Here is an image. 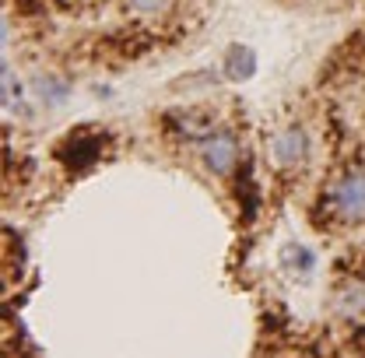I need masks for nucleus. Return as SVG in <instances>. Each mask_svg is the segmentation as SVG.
I'll return each instance as SVG.
<instances>
[{
    "mask_svg": "<svg viewBox=\"0 0 365 358\" xmlns=\"http://www.w3.org/2000/svg\"><path fill=\"white\" fill-rule=\"evenodd\" d=\"M341 313H348V316H362L365 313V285L344 288V295H341Z\"/></svg>",
    "mask_w": 365,
    "mask_h": 358,
    "instance_id": "obj_7",
    "label": "nucleus"
},
{
    "mask_svg": "<svg viewBox=\"0 0 365 358\" xmlns=\"http://www.w3.org/2000/svg\"><path fill=\"white\" fill-rule=\"evenodd\" d=\"M225 74L232 81H246L257 74V53L250 46H232L225 56Z\"/></svg>",
    "mask_w": 365,
    "mask_h": 358,
    "instance_id": "obj_4",
    "label": "nucleus"
},
{
    "mask_svg": "<svg viewBox=\"0 0 365 358\" xmlns=\"http://www.w3.org/2000/svg\"><path fill=\"white\" fill-rule=\"evenodd\" d=\"M21 106H25V98H21V81H18L14 71L4 67V113H18Z\"/></svg>",
    "mask_w": 365,
    "mask_h": 358,
    "instance_id": "obj_5",
    "label": "nucleus"
},
{
    "mask_svg": "<svg viewBox=\"0 0 365 358\" xmlns=\"http://www.w3.org/2000/svg\"><path fill=\"white\" fill-rule=\"evenodd\" d=\"M39 95H43L46 106H56V102L67 95V85L56 81V78H43V81H39Z\"/></svg>",
    "mask_w": 365,
    "mask_h": 358,
    "instance_id": "obj_10",
    "label": "nucleus"
},
{
    "mask_svg": "<svg viewBox=\"0 0 365 358\" xmlns=\"http://www.w3.org/2000/svg\"><path fill=\"white\" fill-rule=\"evenodd\" d=\"M330 208L341 222H362L365 218V169H348L330 183Z\"/></svg>",
    "mask_w": 365,
    "mask_h": 358,
    "instance_id": "obj_1",
    "label": "nucleus"
},
{
    "mask_svg": "<svg viewBox=\"0 0 365 358\" xmlns=\"http://www.w3.org/2000/svg\"><path fill=\"white\" fill-rule=\"evenodd\" d=\"M63 158L71 162V165H85L95 158V144H91L88 137H74L67 148H63Z\"/></svg>",
    "mask_w": 365,
    "mask_h": 358,
    "instance_id": "obj_6",
    "label": "nucleus"
},
{
    "mask_svg": "<svg viewBox=\"0 0 365 358\" xmlns=\"http://www.w3.org/2000/svg\"><path fill=\"white\" fill-rule=\"evenodd\" d=\"M306 158H309V134H306L302 127L292 123V127H281V131L271 137L274 169H281V173H295V169L306 165Z\"/></svg>",
    "mask_w": 365,
    "mask_h": 358,
    "instance_id": "obj_2",
    "label": "nucleus"
},
{
    "mask_svg": "<svg viewBox=\"0 0 365 358\" xmlns=\"http://www.w3.org/2000/svg\"><path fill=\"white\" fill-rule=\"evenodd\" d=\"M127 7L140 18H158V14H165L173 7V0H127Z\"/></svg>",
    "mask_w": 365,
    "mask_h": 358,
    "instance_id": "obj_8",
    "label": "nucleus"
},
{
    "mask_svg": "<svg viewBox=\"0 0 365 358\" xmlns=\"http://www.w3.org/2000/svg\"><path fill=\"white\" fill-rule=\"evenodd\" d=\"M284 264H292L295 270H309L317 264V257H313L306 246H288V250H284Z\"/></svg>",
    "mask_w": 365,
    "mask_h": 358,
    "instance_id": "obj_9",
    "label": "nucleus"
},
{
    "mask_svg": "<svg viewBox=\"0 0 365 358\" xmlns=\"http://www.w3.org/2000/svg\"><path fill=\"white\" fill-rule=\"evenodd\" d=\"M200 162L215 173V176H228L239 162V140L232 131H207L200 137Z\"/></svg>",
    "mask_w": 365,
    "mask_h": 358,
    "instance_id": "obj_3",
    "label": "nucleus"
}]
</instances>
